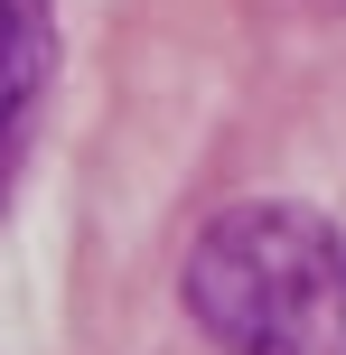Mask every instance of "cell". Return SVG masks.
Wrapping results in <instances>:
<instances>
[{
    "label": "cell",
    "instance_id": "obj_1",
    "mask_svg": "<svg viewBox=\"0 0 346 355\" xmlns=\"http://www.w3.org/2000/svg\"><path fill=\"white\" fill-rule=\"evenodd\" d=\"M178 290L225 355H346V234L309 206H225Z\"/></svg>",
    "mask_w": 346,
    "mask_h": 355
},
{
    "label": "cell",
    "instance_id": "obj_2",
    "mask_svg": "<svg viewBox=\"0 0 346 355\" xmlns=\"http://www.w3.org/2000/svg\"><path fill=\"white\" fill-rule=\"evenodd\" d=\"M37 66H47V28H37V0H0V122L37 94Z\"/></svg>",
    "mask_w": 346,
    "mask_h": 355
}]
</instances>
